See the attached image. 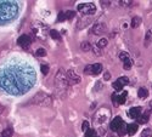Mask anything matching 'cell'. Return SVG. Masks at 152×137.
<instances>
[{
  "label": "cell",
  "instance_id": "obj_9",
  "mask_svg": "<svg viewBox=\"0 0 152 137\" xmlns=\"http://www.w3.org/2000/svg\"><path fill=\"white\" fill-rule=\"evenodd\" d=\"M106 32V24L104 22H97L94 24V27L91 28V33L95 35H101Z\"/></svg>",
  "mask_w": 152,
  "mask_h": 137
},
{
  "label": "cell",
  "instance_id": "obj_12",
  "mask_svg": "<svg viewBox=\"0 0 152 137\" xmlns=\"http://www.w3.org/2000/svg\"><path fill=\"white\" fill-rule=\"evenodd\" d=\"M141 114H142L141 107H133V108H130V110H129V115H130L133 119H139Z\"/></svg>",
  "mask_w": 152,
  "mask_h": 137
},
{
  "label": "cell",
  "instance_id": "obj_2",
  "mask_svg": "<svg viewBox=\"0 0 152 137\" xmlns=\"http://www.w3.org/2000/svg\"><path fill=\"white\" fill-rule=\"evenodd\" d=\"M110 115H111V112L108 108H100L97 112H96V114L94 115V125L97 126V128H102L105 126V124L110 119Z\"/></svg>",
  "mask_w": 152,
  "mask_h": 137
},
{
  "label": "cell",
  "instance_id": "obj_18",
  "mask_svg": "<svg viewBox=\"0 0 152 137\" xmlns=\"http://www.w3.org/2000/svg\"><path fill=\"white\" fill-rule=\"evenodd\" d=\"M126 96H128V92L124 91L122 95L118 96V104H124L126 102Z\"/></svg>",
  "mask_w": 152,
  "mask_h": 137
},
{
  "label": "cell",
  "instance_id": "obj_13",
  "mask_svg": "<svg viewBox=\"0 0 152 137\" xmlns=\"http://www.w3.org/2000/svg\"><path fill=\"white\" fill-rule=\"evenodd\" d=\"M150 112H151V110H146L145 113H142V114L140 115V118L137 119V123H139V124H146V123L148 121V118H150Z\"/></svg>",
  "mask_w": 152,
  "mask_h": 137
},
{
  "label": "cell",
  "instance_id": "obj_25",
  "mask_svg": "<svg viewBox=\"0 0 152 137\" xmlns=\"http://www.w3.org/2000/svg\"><path fill=\"white\" fill-rule=\"evenodd\" d=\"M107 43H108L107 39H106V38H102V39H100V40L97 41V46L102 49V47H105V46L107 45Z\"/></svg>",
  "mask_w": 152,
  "mask_h": 137
},
{
  "label": "cell",
  "instance_id": "obj_6",
  "mask_svg": "<svg viewBox=\"0 0 152 137\" xmlns=\"http://www.w3.org/2000/svg\"><path fill=\"white\" fill-rule=\"evenodd\" d=\"M77 9H78L79 12H82L83 15H93L94 12H95V10H96V7H95V5H94L93 3L79 4V5L77 6Z\"/></svg>",
  "mask_w": 152,
  "mask_h": 137
},
{
  "label": "cell",
  "instance_id": "obj_16",
  "mask_svg": "<svg viewBox=\"0 0 152 137\" xmlns=\"http://www.w3.org/2000/svg\"><path fill=\"white\" fill-rule=\"evenodd\" d=\"M137 96H139V98H146L148 96L147 89L146 88H140V89L137 90Z\"/></svg>",
  "mask_w": 152,
  "mask_h": 137
},
{
  "label": "cell",
  "instance_id": "obj_26",
  "mask_svg": "<svg viewBox=\"0 0 152 137\" xmlns=\"http://www.w3.org/2000/svg\"><path fill=\"white\" fill-rule=\"evenodd\" d=\"M118 81H119L122 85H128V84L130 83L128 77H121V78H118Z\"/></svg>",
  "mask_w": 152,
  "mask_h": 137
},
{
  "label": "cell",
  "instance_id": "obj_36",
  "mask_svg": "<svg viewBox=\"0 0 152 137\" xmlns=\"http://www.w3.org/2000/svg\"><path fill=\"white\" fill-rule=\"evenodd\" d=\"M3 110H4V107H3L1 104H0V113H1V112H3Z\"/></svg>",
  "mask_w": 152,
  "mask_h": 137
},
{
  "label": "cell",
  "instance_id": "obj_34",
  "mask_svg": "<svg viewBox=\"0 0 152 137\" xmlns=\"http://www.w3.org/2000/svg\"><path fill=\"white\" fill-rule=\"evenodd\" d=\"M121 3V5H125V6H129V5H132V3L133 1H119Z\"/></svg>",
  "mask_w": 152,
  "mask_h": 137
},
{
  "label": "cell",
  "instance_id": "obj_11",
  "mask_svg": "<svg viewBox=\"0 0 152 137\" xmlns=\"http://www.w3.org/2000/svg\"><path fill=\"white\" fill-rule=\"evenodd\" d=\"M67 79H68L69 84H79L80 83V77L74 70H68L67 72Z\"/></svg>",
  "mask_w": 152,
  "mask_h": 137
},
{
  "label": "cell",
  "instance_id": "obj_29",
  "mask_svg": "<svg viewBox=\"0 0 152 137\" xmlns=\"http://www.w3.org/2000/svg\"><path fill=\"white\" fill-rule=\"evenodd\" d=\"M40 70H42V73L44 74V75H46V74L49 73V66L48 65H42L40 66Z\"/></svg>",
  "mask_w": 152,
  "mask_h": 137
},
{
  "label": "cell",
  "instance_id": "obj_37",
  "mask_svg": "<svg viewBox=\"0 0 152 137\" xmlns=\"http://www.w3.org/2000/svg\"><path fill=\"white\" fill-rule=\"evenodd\" d=\"M150 107H151V112H152V101L150 102Z\"/></svg>",
  "mask_w": 152,
  "mask_h": 137
},
{
  "label": "cell",
  "instance_id": "obj_7",
  "mask_svg": "<svg viewBox=\"0 0 152 137\" xmlns=\"http://www.w3.org/2000/svg\"><path fill=\"white\" fill-rule=\"evenodd\" d=\"M17 44L23 49V50H28L29 47H31V44H32V40H31V38L28 35H26V34H23V35H21L20 38H18V40H17Z\"/></svg>",
  "mask_w": 152,
  "mask_h": 137
},
{
  "label": "cell",
  "instance_id": "obj_8",
  "mask_svg": "<svg viewBox=\"0 0 152 137\" xmlns=\"http://www.w3.org/2000/svg\"><path fill=\"white\" fill-rule=\"evenodd\" d=\"M119 58L121 61L123 62V67L126 69V70H129L132 68V65H133V61L132 58L129 57V55L126 54V52H121L119 54Z\"/></svg>",
  "mask_w": 152,
  "mask_h": 137
},
{
  "label": "cell",
  "instance_id": "obj_1",
  "mask_svg": "<svg viewBox=\"0 0 152 137\" xmlns=\"http://www.w3.org/2000/svg\"><path fill=\"white\" fill-rule=\"evenodd\" d=\"M17 15V5L14 1H3L0 4V21L7 22Z\"/></svg>",
  "mask_w": 152,
  "mask_h": 137
},
{
  "label": "cell",
  "instance_id": "obj_5",
  "mask_svg": "<svg viewBox=\"0 0 152 137\" xmlns=\"http://www.w3.org/2000/svg\"><path fill=\"white\" fill-rule=\"evenodd\" d=\"M51 97H50L48 94H44V92H39L34 97H33V103L35 104H39V106H50L51 104Z\"/></svg>",
  "mask_w": 152,
  "mask_h": 137
},
{
  "label": "cell",
  "instance_id": "obj_33",
  "mask_svg": "<svg viewBox=\"0 0 152 137\" xmlns=\"http://www.w3.org/2000/svg\"><path fill=\"white\" fill-rule=\"evenodd\" d=\"M66 18H65V12H60V14H58V18H57V21L58 22H62V21H65Z\"/></svg>",
  "mask_w": 152,
  "mask_h": 137
},
{
  "label": "cell",
  "instance_id": "obj_20",
  "mask_svg": "<svg viewBox=\"0 0 152 137\" xmlns=\"http://www.w3.org/2000/svg\"><path fill=\"white\" fill-rule=\"evenodd\" d=\"M85 137H99V136H97V132L95 129H89L85 132Z\"/></svg>",
  "mask_w": 152,
  "mask_h": 137
},
{
  "label": "cell",
  "instance_id": "obj_4",
  "mask_svg": "<svg viewBox=\"0 0 152 137\" xmlns=\"http://www.w3.org/2000/svg\"><path fill=\"white\" fill-rule=\"evenodd\" d=\"M55 84L57 86V89L58 90H62V91H65L67 89V86H68V79H67V74L65 73V70L63 69H60L56 74V77H55Z\"/></svg>",
  "mask_w": 152,
  "mask_h": 137
},
{
  "label": "cell",
  "instance_id": "obj_15",
  "mask_svg": "<svg viewBox=\"0 0 152 137\" xmlns=\"http://www.w3.org/2000/svg\"><path fill=\"white\" fill-rule=\"evenodd\" d=\"M136 131H137V124H129L128 125V135L133 136L136 133Z\"/></svg>",
  "mask_w": 152,
  "mask_h": 137
},
{
  "label": "cell",
  "instance_id": "obj_24",
  "mask_svg": "<svg viewBox=\"0 0 152 137\" xmlns=\"http://www.w3.org/2000/svg\"><path fill=\"white\" fill-rule=\"evenodd\" d=\"M74 16H75V12L74 11L68 10V11L65 12V18L66 20H72V18H74Z\"/></svg>",
  "mask_w": 152,
  "mask_h": 137
},
{
  "label": "cell",
  "instance_id": "obj_30",
  "mask_svg": "<svg viewBox=\"0 0 152 137\" xmlns=\"http://www.w3.org/2000/svg\"><path fill=\"white\" fill-rule=\"evenodd\" d=\"M84 73H85V74H88V75H93V69H91V65L86 66V67L84 68Z\"/></svg>",
  "mask_w": 152,
  "mask_h": 137
},
{
  "label": "cell",
  "instance_id": "obj_31",
  "mask_svg": "<svg viewBox=\"0 0 152 137\" xmlns=\"http://www.w3.org/2000/svg\"><path fill=\"white\" fill-rule=\"evenodd\" d=\"M82 130H83L84 132H86L88 130H89V123H88L86 120L83 121V124H82Z\"/></svg>",
  "mask_w": 152,
  "mask_h": 137
},
{
  "label": "cell",
  "instance_id": "obj_23",
  "mask_svg": "<svg viewBox=\"0 0 152 137\" xmlns=\"http://www.w3.org/2000/svg\"><path fill=\"white\" fill-rule=\"evenodd\" d=\"M112 88H113V89H115L116 91H122V90H123V85H122V84H121V83H119L118 80H116L115 83H113V85H112Z\"/></svg>",
  "mask_w": 152,
  "mask_h": 137
},
{
  "label": "cell",
  "instance_id": "obj_35",
  "mask_svg": "<svg viewBox=\"0 0 152 137\" xmlns=\"http://www.w3.org/2000/svg\"><path fill=\"white\" fill-rule=\"evenodd\" d=\"M110 79V73H105V75H104V80H108Z\"/></svg>",
  "mask_w": 152,
  "mask_h": 137
},
{
  "label": "cell",
  "instance_id": "obj_3",
  "mask_svg": "<svg viewBox=\"0 0 152 137\" xmlns=\"http://www.w3.org/2000/svg\"><path fill=\"white\" fill-rule=\"evenodd\" d=\"M32 32L34 33V35L39 40H45L48 38V35L50 34V30H49L48 26L44 23H42V22H39V21H35L32 24Z\"/></svg>",
  "mask_w": 152,
  "mask_h": 137
},
{
  "label": "cell",
  "instance_id": "obj_17",
  "mask_svg": "<svg viewBox=\"0 0 152 137\" xmlns=\"http://www.w3.org/2000/svg\"><path fill=\"white\" fill-rule=\"evenodd\" d=\"M50 36H51L53 39H55V40H61L62 39V36H61V34L57 32V30H55V29H53V30H50V34H49Z\"/></svg>",
  "mask_w": 152,
  "mask_h": 137
},
{
  "label": "cell",
  "instance_id": "obj_22",
  "mask_svg": "<svg viewBox=\"0 0 152 137\" xmlns=\"http://www.w3.org/2000/svg\"><path fill=\"white\" fill-rule=\"evenodd\" d=\"M12 133H14V130H12L11 128H7V129H5V130L3 131L1 137H11Z\"/></svg>",
  "mask_w": 152,
  "mask_h": 137
},
{
  "label": "cell",
  "instance_id": "obj_19",
  "mask_svg": "<svg viewBox=\"0 0 152 137\" xmlns=\"http://www.w3.org/2000/svg\"><path fill=\"white\" fill-rule=\"evenodd\" d=\"M140 23H141V18L140 17H133L132 18V27L133 28H136L140 26Z\"/></svg>",
  "mask_w": 152,
  "mask_h": 137
},
{
  "label": "cell",
  "instance_id": "obj_28",
  "mask_svg": "<svg viewBox=\"0 0 152 137\" xmlns=\"http://www.w3.org/2000/svg\"><path fill=\"white\" fill-rule=\"evenodd\" d=\"M152 136V130L151 129H145L141 133V137H151Z\"/></svg>",
  "mask_w": 152,
  "mask_h": 137
},
{
  "label": "cell",
  "instance_id": "obj_14",
  "mask_svg": "<svg viewBox=\"0 0 152 137\" xmlns=\"http://www.w3.org/2000/svg\"><path fill=\"white\" fill-rule=\"evenodd\" d=\"M91 69H93V75H99L102 72V66L100 63H95V65H91Z\"/></svg>",
  "mask_w": 152,
  "mask_h": 137
},
{
  "label": "cell",
  "instance_id": "obj_21",
  "mask_svg": "<svg viewBox=\"0 0 152 137\" xmlns=\"http://www.w3.org/2000/svg\"><path fill=\"white\" fill-rule=\"evenodd\" d=\"M80 49L83 50V51H90V49H91V45L88 43V41H83L82 44H80Z\"/></svg>",
  "mask_w": 152,
  "mask_h": 137
},
{
  "label": "cell",
  "instance_id": "obj_32",
  "mask_svg": "<svg viewBox=\"0 0 152 137\" xmlns=\"http://www.w3.org/2000/svg\"><path fill=\"white\" fill-rule=\"evenodd\" d=\"M111 98H112L113 104H115V106H118V96H117L116 94H113V95L111 96Z\"/></svg>",
  "mask_w": 152,
  "mask_h": 137
},
{
  "label": "cell",
  "instance_id": "obj_10",
  "mask_svg": "<svg viewBox=\"0 0 152 137\" xmlns=\"http://www.w3.org/2000/svg\"><path fill=\"white\" fill-rule=\"evenodd\" d=\"M123 123H124V121L122 120L121 117H116V118L112 119V121H111V124H110V128H111V130H112L113 132H118L119 129H121V126L123 125Z\"/></svg>",
  "mask_w": 152,
  "mask_h": 137
},
{
  "label": "cell",
  "instance_id": "obj_27",
  "mask_svg": "<svg viewBox=\"0 0 152 137\" xmlns=\"http://www.w3.org/2000/svg\"><path fill=\"white\" fill-rule=\"evenodd\" d=\"M35 54H37V56H39V57H44V56H46V51H45V49H38L37 51H35Z\"/></svg>",
  "mask_w": 152,
  "mask_h": 137
}]
</instances>
